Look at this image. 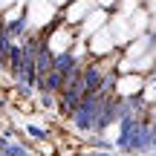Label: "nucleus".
Returning <instances> with one entry per match:
<instances>
[{
  "instance_id": "obj_2",
  "label": "nucleus",
  "mask_w": 156,
  "mask_h": 156,
  "mask_svg": "<svg viewBox=\"0 0 156 156\" xmlns=\"http://www.w3.org/2000/svg\"><path fill=\"white\" fill-rule=\"evenodd\" d=\"M153 151L151 145V116L142 113L133 124V133H130V156H147Z\"/></svg>"
},
{
  "instance_id": "obj_10",
  "label": "nucleus",
  "mask_w": 156,
  "mask_h": 156,
  "mask_svg": "<svg viewBox=\"0 0 156 156\" xmlns=\"http://www.w3.org/2000/svg\"><path fill=\"white\" fill-rule=\"evenodd\" d=\"M35 101H38V107H41V110H58V95L55 93H38V95H35Z\"/></svg>"
},
{
  "instance_id": "obj_6",
  "label": "nucleus",
  "mask_w": 156,
  "mask_h": 156,
  "mask_svg": "<svg viewBox=\"0 0 156 156\" xmlns=\"http://www.w3.org/2000/svg\"><path fill=\"white\" fill-rule=\"evenodd\" d=\"M20 64H23V41H15L12 44V52H9V64H6V73L12 75V81L20 73Z\"/></svg>"
},
{
  "instance_id": "obj_3",
  "label": "nucleus",
  "mask_w": 156,
  "mask_h": 156,
  "mask_svg": "<svg viewBox=\"0 0 156 156\" xmlns=\"http://www.w3.org/2000/svg\"><path fill=\"white\" fill-rule=\"evenodd\" d=\"M104 75H107V67L98 61V58H93V61H87L81 67V78H84L87 93H98V90L104 87Z\"/></svg>"
},
{
  "instance_id": "obj_14",
  "label": "nucleus",
  "mask_w": 156,
  "mask_h": 156,
  "mask_svg": "<svg viewBox=\"0 0 156 156\" xmlns=\"http://www.w3.org/2000/svg\"><path fill=\"white\" fill-rule=\"evenodd\" d=\"M147 156H156V147H153V151H151V153H147Z\"/></svg>"
},
{
  "instance_id": "obj_11",
  "label": "nucleus",
  "mask_w": 156,
  "mask_h": 156,
  "mask_svg": "<svg viewBox=\"0 0 156 156\" xmlns=\"http://www.w3.org/2000/svg\"><path fill=\"white\" fill-rule=\"evenodd\" d=\"M90 156H124V153H119L116 147H113V151H98V147H93V151H90Z\"/></svg>"
},
{
  "instance_id": "obj_9",
  "label": "nucleus",
  "mask_w": 156,
  "mask_h": 156,
  "mask_svg": "<svg viewBox=\"0 0 156 156\" xmlns=\"http://www.w3.org/2000/svg\"><path fill=\"white\" fill-rule=\"evenodd\" d=\"M12 93H15L17 101H35V95H38V90H35V84H26V81H15V87H12Z\"/></svg>"
},
{
  "instance_id": "obj_8",
  "label": "nucleus",
  "mask_w": 156,
  "mask_h": 156,
  "mask_svg": "<svg viewBox=\"0 0 156 156\" xmlns=\"http://www.w3.org/2000/svg\"><path fill=\"white\" fill-rule=\"evenodd\" d=\"M20 130L23 136H29V139H35V142H49L52 139V133L49 130H44V127H38V124H32V122H26V124H20Z\"/></svg>"
},
{
  "instance_id": "obj_1",
  "label": "nucleus",
  "mask_w": 156,
  "mask_h": 156,
  "mask_svg": "<svg viewBox=\"0 0 156 156\" xmlns=\"http://www.w3.org/2000/svg\"><path fill=\"white\" fill-rule=\"evenodd\" d=\"M104 95H110V93H87L81 98V104L75 107L73 113H69V127L75 130V133H81V136H90L95 130V119H98V113H101V104H104Z\"/></svg>"
},
{
  "instance_id": "obj_13",
  "label": "nucleus",
  "mask_w": 156,
  "mask_h": 156,
  "mask_svg": "<svg viewBox=\"0 0 156 156\" xmlns=\"http://www.w3.org/2000/svg\"><path fill=\"white\" fill-rule=\"evenodd\" d=\"M3 116H6V98H0V122H3Z\"/></svg>"
},
{
  "instance_id": "obj_5",
  "label": "nucleus",
  "mask_w": 156,
  "mask_h": 156,
  "mask_svg": "<svg viewBox=\"0 0 156 156\" xmlns=\"http://www.w3.org/2000/svg\"><path fill=\"white\" fill-rule=\"evenodd\" d=\"M75 64H84V58L75 52V46H73V49L55 52V58H52V69H58V73H67V69L75 67Z\"/></svg>"
},
{
  "instance_id": "obj_12",
  "label": "nucleus",
  "mask_w": 156,
  "mask_h": 156,
  "mask_svg": "<svg viewBox=\"0 0 156 156\" xmlns=\"http://www.w3.org/2000/svg\"><path fill=\"white\" fill-rule=\"evenodd\" d=\"M147 101H156V75L151 78V84H147V95H145Z\"/></svg>"
},
{
  "instance_id": "obj_15",
  "label": "nucleus",
  "mask_w": 156,
  "mask_h": 156,
  "mask_svg": "<svg viewBox=\"0 0 156 156\" xmlns=\"http://www.w3.org/2000/svg\"><path fill=\"white\" fill-rule=\"evenodd\" d=\"M3 145H6V142H3V136H0V147H3Z\"/></svg>"
},
{
  "instance_id": "obj_4",
  "label": "nucleus",
  "mask_w": 156,
  "mask_h": 156,
  "mask_svg": "<svg viewBox=\"0 0 156 156\" xmlns=\"http://www.w3.org/2000/svg\"><path fill=\"white\" fill-rule=\"evenodd\" d=\"M61 87H64V73H58V69H49L46 75H38L35 78V90L38 93H61Z\"/></svg>"
},
{
  "instance_id": "obj_7",
  "label": "nucleus",
  "mask_w": 156,
  "mask_h": 156,
  "mask_svg": "<svg viewBox=\"0 0 156 156\" xmlns=\"http://www.w3.org/2000/svg\"><path fill=\"white\" fill-rule=\"evenodd\" d=\"M0 156H35V151L26 145V142L12 139V142H6V145L0 147Z\"/></svg>"
}]
</instances>
